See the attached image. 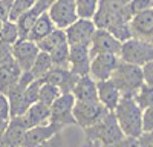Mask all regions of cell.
Returning a JSON list of instances; mask_svg holds the SVG:
<instances>
[{
  "mask_svg": "<svg viewBox=\"0 0 153 147\" xmlns=\"http://www.w3.org/2000/svg\"><path fill=\"white\" fill-rule=\"evenodd\" d=\"M71 92L75 97V100H78V101H95V100H98L97 81L89 75V74L76 78Z\"/></svg>",
  "mask_w": 153,
  "mask_h": 147,
  "instance_id": "19",
  "label": "cell"
},
{
  "mask_svg": "<svg viewBox=\"0 0 153 147\" xmlns=\"http://www.w3.org/2000/svg\"><path fill=\"white\" fill-rule=\"evenodd\" d=\"M76 78H78V75H75L69 68L52 66V69H51L46 75L43 78H40V80L55 84L57 88H60L61 92H71L75 81H76Z\"/></svg>",
  "mask_w": 153,
  "mask_h": 147,
  "instance_id": "15",
  "label": "cell"
},
{
  "mask_svg": "<svg viewBox=\"0 0 153 147\" xmlns=\"http://www.w3.org/2000/svg\"><path fill=\"white\" fill-rule=\"evenodd\" d=\"M11 60H14V57H12V45H8L0 40V65L8 63Z\"/></svg>",
  "mask_w": 153,
  "mask_h": 147,
  "instance_id": "34",
  "label": "cell"
},
{
  "mask_svg": "<svg viewBox=\"0 0 153 147\" xmlns=\"http://www.w3.org/2000/svg\"><path fill=\"white\" fill-rule=\"evenodd\" d=\"M35 5V0H12L11 12H9V20H17L23 12L32 9Z\"/></svg>",
  "mask_w": 153,
  "mask_h": 147,
  "instance_id": "31",
  "label": "cell"
},
{
  "mask_svg": "<svg viewBox=\"0 0 153 147\" xmlns=\"http://www.w3.org/2000/svg\"><path fill=\"white\" fill-rule=\"evenodd\" d=\"M136 144H139V146H153V130L152 132H143L136 138Z\"/></svg>",
  "mask_w": 153,
  "mask_h": 147,
  "instance_id": "38",
  "label": "cell"
},
{
  "mask_svg": "<svg viewBox=\"0 0 153 147\" xmlns=\"http://www.w3.org/2000/svg\"><path fill=\"white\" fill-rule=\"evenodd\" d=\"M97 94H98V101L107 110H113L117 107V104L120 103L121 97H123L121 91L118 89V86L110 78L97 81Z\"/></svg>",
  "mask_w": 153,
  "mask_h": 147,
  "instance_id": "16",
  "label": "cell"
},
{
  "mask_svg": "<svg viewBox=\"0 0 153 147\" xmlns=\"http://www.w3.org/2000/svg\"><path fill=\"white\" fill-rule=\"evenodd\" d=\"M48 14L52 19L55 28H60V29H66L69 24H72L78 19L75 0H55L49 6Z\"/></svg>",
  "mask_w": 153,
  "mask_h": 147,
  "instance_id": "7",
  "label": "cell"
},
{
  "mask_svg": "<svg viewBox=\"0 0 153 147\" xmlns=\"http://www.w3.org/2000/svg\"><path fill=\"white\" fill-rule=\"evenodd\" d=\"M52 66L54 65H52V60H51L49 52L40 51V52H38V55H37V58H35V61H34L32 68L29 71H31V74L34 75L35 80H40V78H43L46 75L51 69H52Z\"/></svg>",
  "mask_w": 153,
  "mask_h": 147,
  "instance_id": "23",
  "label": "cell"
},
{
  "mask_svg": "<svg viewBox=\"0 0 153 147\" xmlns=\"http://www.w3.org/2000/svg\"><path fill=\"white\" fill-rule=\"evenodd\" d=\"M89 49H91V55H95V54H117L118 55L121 49V42L115 39L109 29L97 28L91 40V45H89Z\"/></svg>",
  "mask_w": 153,
  "mask_h": 147,
  "instance_id": "12",
  "label": "cell"
},
{
  "mask_svg": "<svg viewBox=\"0 0 153 147\" xmlns=\"http://www.w3.org/2000/svg\"><path fill=\"white\" fill-rule=\"evenodd\" d=\"M63 43H68L66 32H65V29L55 28L52 32H49L46 37H43L40 42H37V46L43 52H51V51H54L55 48H58Z\"/></svg>",
  "mask_w": 153,
  "mask_h": 147,
  "instance_id": "22",
  "label": "cell"
},
{
  "mask_svg": "<svg viewBox=\"0 0 153 147\" xmlns=\"http://www.w3.org/2000/svg\"><path fill=\"white\" fill-rule=\"evenodd\" d=\"M20 39L19 35V29L14 20H6L2 23V28H0V40L8 43V45H14L17 40Z\"/></svg>",
  "mask_w": 153,
  "mask_h": 147,
  "instance_id": "27",
  "label": "cell"
},
{
  "mask_svg": "<svg viewBox=\"0 0 153 147\" xmlns=\"http://www.w3.org/2000/svg\"><path fill=\"white\" fill-rule=\"evenodd\" d=\"M0 118L3 120H11V106H9V100L5 94L0 92Z\"/></svg>",
  "mask_w": 153,
  "mask_h": 147,
  "instance_id": "35",
  "label": "cell"
},
{
  "mask_svg": "<svg viewBox=\"0 0 153 147\" xmlns=\"http://www.w3.org/2000/svg\"><path fill=\"white\" fill-rule=\"evenodd\" d=\"M54 29H55V24H54L52 19L49 17L48 11L40 12L35 23H34L32 29H31V32H29V35H28V39L37 43V42H40L43 37H46L49 32H52Z\"/></svg>",
  "mask_w": 153,
  "mask_h": 147,
  "instance_id": "21",
  "label": "cell"
},
{
  "mask_svg": "<svg viewBox=\"0 0 153 147\" xmlns=\"http://www.w3.org/2000/svg\"><path fill=\"white\" fill-rule=\"evenodd\" d=\"M110 34L117 39L118 42L124 43L129 39L133 37V32H132V28H130V22H120V23H115L109 28Z\"/></svg>",
  "mask_w": 153,
  "mask_h": 147,
  "instance_id": "30",
  "label": "cell"
},
{
  "mask_svg": "<svg viewBox=\"0 0 153 147\" xmlns=\"http://www.w3.org/2000/svg\"><path fill=\"white\" fill-rule=\"evenodd\" d=\"M40 52L37 43L29 39H19L12 45V57L22 71H29Z\"/></svg>",
  "mask_w": 153,
  "mask_h": 147,
  "instance_id": "10",
  "label": "cell"
},
{
  "mask_svg": "<svg viewBox=\"0 0 153 147\" xmlns=\"http://www.w3.org/2000/svg\"><path fill=\"white\" fill-rule=\"evenodd\" d=\"M75 104V97L72 92H61L55 101L49 106L51 109V121L57 122L60 126H68V124H75V120L72 115Z\"/></svg>",
  "mask_w": 153,
  "mask_h": 147,
  "instance_id": "6",
  "label": "cell"
},
{
  "mask_svg": "<svg viewBox=\"0 0 153 147\" xmlns=\"http://www.w3.org/2000/svg\"><path fill=\"white\" fill-rule=\"evenodd\" d=\"M60 94H61V91H60V88H57L55 84L48 83V81H42L40 83V89H38V101L51 106Z\"/></svg>",
  "mask_w": 153,
  "mask_h": 147,
  "instance_id": "25",
  "label": "cell"
},
{
  "mask_svg": "<svg viewBox=\"0 0 153 147\" xmlns=\"http://www.w3.org/2000/svg\"><path fill=\"white\" fill-rule=\"evenodd\" d=\"M113 114L126 138L136 140L143 133V109L138 106L133 95H123Z\"/></svg>",
  "mask_w": 153,
  "mask_h": 147,
  "instance_id": "1",
  "label": "cell"
},
{
  "mask_svg": "<svg viewBox=\"0 0 153 147\" xmlns=\"http://www.w3.org/2000/svg\"><path fill=\"white\" fill-rule=\"evenodd\" d=\"M2 23H3V22H2V20H0V28H2Z\"/></svg>",
  "mask_w": 153,
  "mask_h": 147,
  "instance_id": "41",
  "label": "cell"
},
{
  "mask_svg": "<svg viewBox=\"0 0 153 147\" xmlns=\"http://www.w3.org/2000/svg\"><path fill=\"white\" fill-rule=\"evenodd\" d=\"M26 129L28 127L25 126L22 117H11L8 127L0 135V146H12V147L23 146Z\"/></svg>",
  "mask_w": 153,
  "mask_h": 147,
  "instance_id": "14",
  "label": "cell"
},
{
  "mask_svg": "<svg viewBox=\"0 0 153 147\" xmlns=\"http://www.w3.org/2000/svg\"><path fill=\"white\" fill-rule=\"evenodd\" d=\"M100 0H75L76 14L80 19H92L98 9Z\"/></svg>",
  "mask_w": 153,
  "mask_h": 147,
  "instance_id": "29",
  "label": "cell"
},
{
  "mask_svg": "<svg viewBox=\"0 0 153 147\" xmlns=\"http://www.w3.org/2000/svg\"><path fill=\"white\" fill-rule=\"evenodd\" d=\"M87 141L92 144H101V146H115L121 144L124 141V133L115 118L113 110L109 112L101 118L94 126L84 129Z\"/></svg>",
  "mask_w": 153,
  "mask_h": 147,
  "instance_id": "2",
  "label": "cell"
},
{
  "mask_svg": "<svg viewBox=\"0 0 153 147\" xmlns=\"http://www.w3.org/2000/svg\"><path fill=\"white\" fill-rule=\"evenodd\" d=\"M143 77H144V83L146 84L153 86V60L143 66Z\"/></svg>",
  "mask_w": 153,
  "mask_h": 147,
  "instance_id": "36",
  "label": "cell"
},
{
  "mask_svg": "<svg viewBox=\"0 0 153 147\" xmlns=\"http://www.w3.org/2000/svg\"><path fill=\"white\" fill-rule=\"evenodd\" d=\"M97 31L92 19H76L65 29L69 45H91V40Z\"/></svg>",
  "mask_w": 153,
  "mask_h": 147,
  "instance_id": "8",
  "label": "cell"
},
{
  "mask_svg": "<svg viewBox=\"0 0 153 147\" xmlns=\"http://www.w3.org/2000/svg\"><path fill=\"white\" fill-rule=\"evenodd\" d=\"M107 112L109 110L98 100H95V101H78V100H75L72 115H74L76 126L87 129V127L94 126L95 122H98Z\"/></svg>",
  "mask_w": 153,
  "mask_h": 147,
  "instance_id": "5",
  "label": "cell"
},
{
  "mask_svg": "<svg viewBox=\"0 0 153 147\" xmlns=\"http://www.w3.org/2000/svg\"><path fill=\"white\" fill-rule=\"evenodd\" d=\"M127 8H129V12L133 17L135 14H139V12H143V11L150 9L152 8V0H130Z\"/></svg>",
  "mask_w": 153,
  "mask_h": 147,
  "instance_id": "32",
  "label": "cell"
},
{
  "mask_svg": "<svg viewBox=\"0 0 153 147\" xmlns=\"http://www.w3.org/2000/svg\"><path fill=\"white\" fill-rule=\"evenodd\" d=\"M61 129H63V126L57 124V122H52V121L46 122V124L29 127V129H26V133H25L23 147H34V146L46 144L51 138L58 135Z\"/></svg>",
  "mask_w": 153,
  "mask_h": 147,
  "instance_id": "11",
  "label": "cell"
},
{
  "mask_svg": "<svg viewBox=\"0 0 153 147\" xmlns=\"http://www.w3.org/2000/svg\"><path fill=\"white\" fill-rule=\"evenodd\" d=\"M91 60L92 55L87 45H69V69L75 75H87Z\"/></svg>",
  "mask_w": 153,
  "mask_h": 147,
  "instance_id": "13",
  "label": "cell"
},
{
  "mask_svg": "<svg viewBox=\"0 0 153 147\" xmlns=\"http://www.w3.org/2000/svg\"><path fill=\"white\" fill-rule=\"evenodd\" d=\"M120 58L123 61L138 66H144L146 63L153 60V43L138 39V37H132L127 42L121 43L120 49Z\"/></svg>",
  "mask_w": 153,
  "mask_h": 147,
  "instance_id": "4",
  "label": "cell"
},
{
  "mask_svg": "<svg viewBox=\"0 0 153 147\" xmlns=\"http://www.w3.org/2000/svg\"><path fill=\"white\" fill-rule=\"evenodd\" d=\"M38 14L40 12H37L34 8L26 11V12H23V14L16 20V24H17V29H19V35H20V39H28V35L34 26V23L38 17Z\"/></svg>",
  "mask_w": 153,
  "mask_h": 147,
  "instance_id": "24",
  "label": "cell"
},
{
  "mask_svg": "<svg viewBox=\"0 0 153 147\" xmlns=\"http://www.w3.org/2000/svg\"><path fill=\"white\" fill-rule=\"evenodd\" d=\"M118 63H120V55L117 54H95L92 55V60H91L89 75L95 81L107 80L112 77Z\"/></svg>",
  "mask_w": 153,
  "mask_h": 147,
  "instance_id": "9",
  "label": "cell"
},
{
  "mask_svg": "<svg viewBox=\"0 0 153 147\" xmlns=\"http://www.w3.org/2000/svg\"><path fill=\"white\" fill-rule=\"evenodd\" d=\"M22 72L23 71L16 63V60H11L8 63L0 65V92L6 94L19 81Z\"/></svg>",
  "mask_w": 153,
  "mask_h": 147,
  "instance_id": "20",
  "label": "cell"
},
{
  "mask_svg": "<svg viewBox=\"0 0 153 147\" xmlns=\"http://www.w3.org/2000/svg\"><path fill=\"white\" fill-rule=\"evenodd\" d=\"M130 28L133 32V37L144 39L149 42V39L153 34V9L143 11L139 14H135L130 19Z\"/></svg>",
  "mask_w": 153,
  "mask_h": 147,
  "instance_id": "17",
  "label": "cell"
},
{
  "mask_svg": "<svg viewBox=\"0 0 153 147\" xmlns=\"http://www.w3.org/2000/svg\"><path fill=\"white\" fill-rule=\"evenodd\" d=\"M152 9H153V0H152Z\"/></svg>",
  "mask_w": 153,
  "mask_h": 147,
  "instance_id": "42",
  "label": "cell"
},
{
  "mask_svg": "<svg viewBox=\"0 0 153 147\" xmlns=\"http://www.w3.org/2000/svg\"><path fill=\"white\" fill-rule=\"evenodd\" d=\"M11 5H12V0H0V20L2 22L9 20Z\"/></svg>",
  "mask_w": 153,
  "mask_h": 147,
  "instance_id": "37",
  "label": "cell"
},
{
  "mask_svg": "<svg viewBox=\"0 0 153 147\" xmlns=\"http://www.w3.org/2000/svg\"><path fill=\"white\" fill-rule=\"evenodd\" d=\"M153 130V107L143 109V132Z\"/></svg>",
  "mask_w": 153,
  "mask_h": 147,
  "instance_id": "33",
  "label": "cell"
},
{
  "mask_svg": "<svg viewBox=\"0 0 153 147\" xmlns=\"http://www.w3.org/2000/svg\"><path fill=\"white\" fill-rule=\"evenodd\" d=\"M133 98L141 109L153 107V86H149V84L144 83L141 88L133 94Z\"/></svg>",
  "mask_w": 153,
  "mask_h": 147,
  "instance_id": "28",
  "label": "cell"
},
{
  "mask_svg": "<svg viewBox=\"0 0 153 147\" xmlns=\"http://www.w3.org/2000/svg\"><path fill=\"white\" fill-rule=\"evenodd\" d=\"M55 0H35V5H34V9L37 12H45L49 9V6L52 5Z\"/></svg>",
  "mask_w": 153,
  "mask_h": 147,
  "instance_id": "39",
  "label": "cell"
},
{
  "mask_svg": "<svg viewBox=\"0 0 153 147\" xmlns=\"http://www.w3.org/2000/svg\"><path fill=\"white\" fill-rule=\"evenodd\" d=\"M110 80L118 86L123 95H133L144 84L143 66L127 63L120 58V63L113 71Z\"/></svg>",
  "mask_w": 153,
  "mask_h": 147,
  "instance_id": "3",
  "label": "cell"
},
{
  "mask_svg": "<svg viewBox=\"0 0 153 147\" xmlns=\"http://www.w3.org/2000/svg\"><path fill=\"white\" fill-rule=\"evenodd\" d=\"M52 65L57 68H69V43H63L49 52Z\"/></svg>",
  "mask_w": 153,
  "mask_h": 147,
  "instance_id": "26",
  "label": "cell"
},
{
  "mask_svg": "<svg viewBox=\"0 0 153 147\" xmlns=\"http://www.w3.org/2000/svg\"><path fill=\"white\" fill-rule=\"evenodd\" d=\"M149 42H150V43H153V34H152V37L149 39Z\"/></svg>",
  "mask_w": 153,
  "mask_h": 147,
  "instance_id": "40",
  "label": "cell"
},
{
  "mask_svg": "<svg viewBox=\"0 0 153 147\" xmlns=\"http://www.w3.org/2000/svg\"><path fill=\"white\" fill-rule=\"evenodd\" d=\"M25 126L28 129L34 127V126H40V124H46L51 121V109L48 104L42 103V101H35L34 104H31L28 107V110L23 115H20Z\"/></svg>",
  "mask_w": 153,
  "mask_h": 147,
  "instance_id": "18",
  "label": "cell"
}]
</instances>
